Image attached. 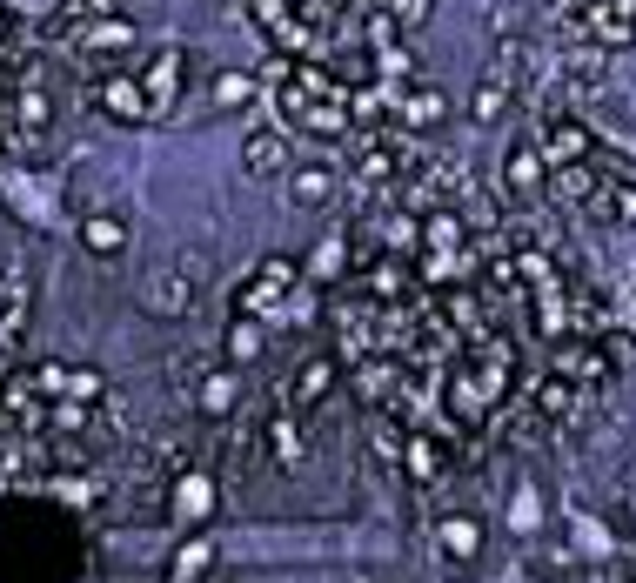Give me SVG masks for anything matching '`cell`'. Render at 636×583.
Segmentation results:
<instances>
[{"mask_svg": "<svg viewBox=\"0 0 636 583\" xmlns=\"http://www.w3.org/2000/svg\"><path fill=\"white\" fill-rule=\"evenodd\" d=\"M442 114H449L442 88H409L402 94V128H442Z\"/></svg>", "mask_w": 636, "mask_h": 583, "instance_id": "cell-12", "label": "cell"}, {"mask_svg": "<svg viewBox=\"0 0 636 583\" xmlns=\"http://www.w3.org/2000/svg\"><path fill=\"white\" fill-rule=\"evenodd\" d=\"M536 155L556 168V161H590L596 155V128L590 121H570V114H549V121H536Z\"/></svg>", "mask_w": 636, "mask_h": 583, "instance_id": "cell-2", "label": "cell"}, {"mask_svg": "<svg viewBox=\"0 0 636 583\" xmlns=\"http://www.w3.org/2000/svg\"><path fill=\"white\" fill-rule=\"evenodd\" d=\"M81 242H88V255H121L128 248V222L114 208H94L88 222H81Z\"/></svg>", "mask_w": 636, "mask_h": 583, "instance_id": "cell-9", "label": "cell"}, {"mask_svg": "<svg viewBox=\"0 0 636 583\" xmlns=\"http://www.w3.org/2000/svg\"><path fill=\"white\" fill-rule=\"evenodd\" d=\"M201 409L208 416H228L235 409V369H215V376L201 382Z\"/></svg>", "mask_w": 636, "mask_h": 583, "instance_id": "cell-16", "label": "cell"}, {"mask_svg": "<svg viewBox=\"0 0 636 583\" xmlns=\"http://www.w3.org/2000/svg\"><path fill=\"white\" fill-rule=\"evenodd\" d=\"M409 476H416V483H436V476H442V449L429 443V436L409 443Z\"/></svg>", "mask_w": 636, "mask_h": 583, "instance_id": "cell-17", "label": "cell"}, {"mask_svg": "<svg viewBox=\"0 0 636 583\" xmlns=\"http://www.w3.org/2000/svg\"><path fill=\"white\" fill-rule=\"evenodd\" d=\"M14 121H21L27 135H34V128H47V101H41V94H34V88H27L21 101H14Z\"/></svg>", "mask_w": 636, "mask_h": 583, "instance_id": "cell-22", "label": "cell"}, {"mask_svg": "<svg viewBox=\"0 0 636 583\" xmlns=\"http://www.w3.org/2000/svg\"><path fill=\"white\" fill-rule=\"evenodd\" d=\"M503 181H509V195L516 202H543V181H549V161L536 155V141H516L503 161Z\"/></svg>", "mask_w": 636, "mask_h": 583, "instance_id": "cell-4", "label": "cell"}, {"mask_svg": "<svg viewBox=\"0 0 636 583\" xmlns=\"http://www.w3.org/2000/svg\"><path fill=\"white\" fill-rule=\"evenodd\" d=\"M47 423L61 429V436H74V429H88V403H74V396H67V403L47 409Z\"/></svg>", "mask_w": 636, "mask_h": 583, "instance_id": "cell-20", "label": "cell"}, {"mask_svg": "<svg viewBox=\"0 0 636 583\" xmlns=\"http://www.w3.org/2000/svg\"><path fill=\"white\" fill-rule=\"evenodd\" d=\"M134 41V27L128 21H94L88 34H81V47H94V54H108V47H128Z\"/></svg>", "mask_w": 636, "mask_h": 583, "instance_id": "cell-18", "label": "cell"}, {"mask_svg": "<svg viewBox=\"0 0 636 583\" xmlns=\"http://www.w3.org/2000/svg\"><path fill=\"white\" fill-rule=\"evenodd\" d=\"M228 349H235V362H248V356H255V349H262V329H248V322H242V329H235V342H228Z\"/></svg>", "mask_w": 636, "mask_h": 583, "instance_id": "cell-27", "label": "cell"}, {"mask_svg": "<svg viewBox=\"0 0 636 583\" xmlns=\"http://www.w3.org/2000/svg\"><path fill=\"white\" fill-rule=\"evenodd\" d=\"M34 396H67V369L61 362H41V369H34Z\"/></svg>", "mask_w": 636, "mask_h": 583, "instance_id": "cell-24", "label": "cell"}, {"mask_svg": "<svg viewBox=\"0 0 636 583\" xmlns=\"http://www.w3.org/2000/svg\"><path fill=\"white\" fill-rule=\"evenodd\" d=\"M395 449H402V436H395V423H382L375 429V456H395Z\"/></svg>", "mask_w": 636, "mask_h": 583, "instance_id": "cell-28", "label": "cell"}, {"mask_svg": "<svg viewBox=\"0 0 636 583\" xmlns=\"http://www.w3.org/2000/svg\"><path fill=\"white\" fill-rule=\"evenodd\" d=\"M288 188H295V202L315 208V202H329V195H335V168H329V161H308V168H295Z\"/></svg>", "mask_w": 636, "mask_h": 583, "instance_id": "cell-14", "label": "cell"}, {"mask_svg": "<svg viewBox=\"0 0 636 583\" xmlns=\"http://www.w3.org/2000/svg\"><path fill=\"white\" fill-rule=\"evenodd\" d=\"M181 510H208V476H181Z\"/></svg>", "mask_w": 636, "mask_h": 583, "instance_id": "cell-26", "label": "cell"}, {"mask_svg": "<svg viewBox=\"0 0 636 583\" xmlns=\"http://www.w3.org/2000/svg\"><path fill=\"white\" fill-rule=\"evenodd\" d=\"M141 94H148L154 108H175V94H181V54H175V47L148 61V88H141Z\"/></svg>", "mask_w": 636, "mask_h": 583, "instance_id": "cell-10", "label": "cell"}, {"mask_svg": "<svg viewBox=\"0 0 636 583\" xmlns=\"http://www.w3.org/2000/svg\"><path fill=\"white\" fill-rule=\"evenodd\" d=\"M355 389H362V403H389V396H395V362L389 356H362Z\"/></svg>", "mask_w": 636, "mask_h": 583, "instance_id": "cell-13", "label": "cell"}, {"mask_svg": "<svg viewBox=\"0 0 636 583\" xmlns=\"http://www.w3.org/2000/svg\"><path fill=\"white\" fill-rule=\"evenodd\" d=\"M570 409H576V389L563 376H543L529 389V416H536V423H570Z\"/></svg>", "mask_w": 636, "mask_h": 583, "instance_id": "cell-8", "label": "cell"}, {"mask_svg": "<svg viewBox=\"0 0 636 583\" xmlns=\"http://www.w3.org/2000/svg\"><path fill=\"white\" fill-rule=\"evenodd\" d=\"M329 389H335V362L329 356H308L302 369H295V382H288V409L302 416V409H315Z\"/></svg>", "mask_w": 636, "mask_h": 583, "instance_id": "cell-7", "label": "cell"}, {"mask_svg": "<svg viewBox=\"0 0 636 583\" xmlns=\"http://www.w3.org/2000/svg\"><path fill=\"white\" fill-rule=\"evenodd\" d=\"M242 168H248L255 181L288 175V135H275V128H255V135L242 141Z\"/></svg>", "mask_w": 636, "mask_h": 583, "instance_id": "cell-5", "label": "cell"}, {"mask_svg": "<svg viewBox=\"0 0 636 583\" xmlns=\"http://www.w3.org/2000/svg\"><path fill=\"white\" fill-rule=\"evenodd\" d=\"M436 537H442V550H449V557H476V550H483V530H476L469 516H449Z\"/></svg>", "mask_w": 636, "mask_h": 583, "instance_id": "cell-15", "label": "cell"}, {"mask_svg": "<svg viewBox=\"0 0 636 583\" xmlns=\"http://www.w3.org/2000/svg\"><path fill=\"white\" fill-rule=\"evenodd\" d=\"M67 396L74 403H94L101 396V369H67Z\"/></svg>", "mask_w": 636, "mask_h": 583, "instance_id": "cell-23", "label": "cell"}, {"mask_svg": "<svg viewBox=\"0 0 636 583\" xmlns=\"http://www.w3.org/2000/svg\"><path fill=\"white\" fill-rule=\"evenodd\" d=\"M94 101H101L114 121H141V114H148V94L134 88V81H121V74H114V81H101V88H94Z\"/></svg>", "mask_w": 636, "mask_h": 583, "instance_id": "cell-11", "label": "cell"}, {"mask_svg": "<svg viewBox=\"0 0 636 583\" xmlns=\"http://www.w3.org/2000/svg\"><path fill=\"white\" fill-rule=\"evenodd\" d=\"M262 436H268V456H275L282 470H295V463L308 456V436H302V416H295V409H275V416L262 423Z\"/></svg>", "mask_w": 636, "mask_h": 583, "instance_id": "cell-6", "label": "cell"}, {"mask_svg": "<svg viewBox=\"0 0 636 583\" xmlns=\"http://www.w3.org/2000/svg\"><path fill=\"white\" fill-rule=\"evenodd\" d=\"M596 188H603L596 161H556V168H549V181H543L549 202H570V208H590V202H596Z\"/></svg>", "mask_w": 636, "mask_h": 583, "instance_id": "cell-3", "label": "cell"}, {"mask_svg": "<svg viewBox=\"0 0 636 583\" xmlns=\"http://www.w3.org/2000/svg\"><path fill=\"white\" fill-rule=\"evenodd\" d=\"M141 302H148V315H161V322H181V315L201 302V262L188 255V262H175V269H154L148 289H141Z\"/></svg>", "mask_w": 636, "mask_h": 583, "instance_id": "cell-1", "label": "cell"}, {"mask_svg": "<svg viewBox=\"0 0 636 583\" xmlns=\"http://www.w3.org/2000/svg\"><path fill=\"white\" fill-rule=\"evenodd\" d=\"M342 262H349V248H342V242H322L315 255H308V275H315V282H335V275H342Z\"/></svg>", "mask_w": 636, "mask_h": 583, "instance_id": "cell-19", "label": "cell"}, {"mask_svg": "<svg viewBox=\"0 0 636 583\" xmlns=\"http://www.w3.org/2000/svg\"><path fill=\"white\" fill-rule=\"evenodd\" d=\"M422 235H429V248H456V242H462L456 215H429V228H422Z\"/></svg>", "mask_w": 636, "mask_h": 583, "instance_id": "cell-25", "label": "cell"}, {"mask_svg": "<svg viewBox=\"0 0 636 583\" xmlns=\"http://www.w3.org/2000/svg\"><path fill=\"white\" fill-rule=\"evenodd\" d=\"M630 503H636V470H630Z\"/></svg>", "mask_w": 636, "mask_h": 583, "instance_id": "cell-30", "label": "cell"}, {"mask_svg": "<svg viewBox=\"0 0 636 583\" xmlns=\"http://www.w3.org/2000/svg\"><path fill=\"white\" fill-rule=\"evenodd\" d=\"M610 14H623V21H636V0H603Z\"/></svg>", "mask_w": 636, "mask_h": 583, "instance_id": "cell-29", "label": "cell"}, {"mask_svg": "<svg viewBox=\"0 0 636 583\" xmlns=\"http://www.w3.org/2000/svg\"><path fill=\"white\" fill-rule=\"evenodd\" d=\"M248 94H255V81H248V74H215V101H228V108H242Z\"/></svg>", "mask_w": 636, "mask_h": 583, "instance_id": "cell-21", "label": "cell"}]
</instances>
